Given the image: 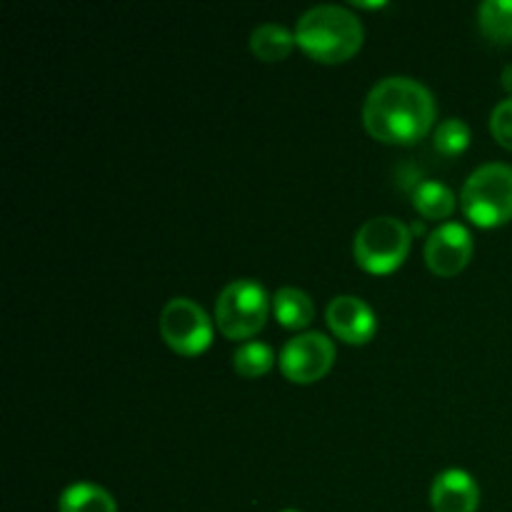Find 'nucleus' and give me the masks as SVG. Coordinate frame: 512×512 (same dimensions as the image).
I'll return each mask as SVG.
<instances>
[{"instance_id":"nucleus-1","label":"nucleus","mask_w":512,"mask_h":512,"mask_svg":"<svg viewBox=\"0 0 512 512\" xmlns=\"http://www.w3.org/2000/svg\"><path fill=\"white\" fill-rule=\"evenodd\" d=\"M435 120V98L420 80L390 75L370 88L363 123L373 138L385 143H415Z\"/></svg>"},{"instance_id":"nucleus-2","label":"nucleus","mask_w":512,"mask_h":512,"mask_svg":"<svg viewBox=\"0 0 512 512\" xmlns=\"http://www.w3.org/2000/svg\"><path fill=\"white\" fill-rule=\"evenodd\" d=\"M363 23L343 5H313L295 25V43L323 63H340L353 58L363 45Z\"/></svg>"},{"instance_id":"nucleus-3","label":"nucleus","mask_w":512,"mask_h":512,"mask_svg":"<svg viewBox=\"0 0 512 512\" xmlns=\"http://www.w3.org/2000/svg\"><path fill=\"white\" fill-rule=\"evenodd\" d=\"M460 205L483 228L508 223L512 218V165L485 163L475 168L465 180Z\"/></svg>"},{"instance_id":"nucleus-4","label":"nucleus","mask_w":512,"mask_h":512,"mask_svg":"<svg viewBox=\"0 0 512 512\" xmlns=\"http://www.w3.org/2000/svg\"><path fill=\"white\" fill-rule=\"evenodd\" d=\"M270 303L273 300L258 280H233L215 300V323L230 340L253 338L268 320Z\"/></svg>"},{"instance_id":"nucleus-5","label":"nucleus","mask_w":512,"mask_h":512,"mask_svg":"<svg viewBox=\"0 0 512 512\" xmlns=\"http://www.w3.org/2000/svg\"><path fill=\"white\" fill-rule=\"evenodd\" d=\"M355 260L370 273H390L410 253V228L400 218L380 215L360 225L353 243Z\"/></svg>"},{"instance_id":"nucleus-6","label":"nucleus","mask_w":512,"mask_h":512,"mask_svg":"<svg viewBox=\"0 0 512 512\" xmlns=\"http://www.w3.org/2000/svg\"><path fill=\"white\" fill-rule=\"evenodd\" d=\"M160 335L180 355H198L213 340L208 313L190 298H173L160 310Z\"/></svg>"},{"instance_id":"nucleus-7","label":"nucleus","mask_w":512,"mask_h":512,"mask_svg":"<svg viewBox=\"0 0 512 512\" xmlns=\"http://www.w3.org/2000/svg\"><path fill=\"white\" fill-rule=\"evenodd\" d=\"M335 360V345L320 330H308L288 343L280 350V370L285 378L293 383H315L330 370Z\"/></svg>"},{"instance_id":"nucleus-8","label":"nucleus","mask_w":512,"mask_h":512,"mask_svg":"<svg viewBox=\"0 0 512 512\" xmlns=\"http://www.w3.org/2000/svg\"><path fill=\"white\" fill-rule=\"evenodd\" d=\"M473 255V235L460 223H443L425 243V260L438 275H458Z\"/></svg>"},{"instance_id":"nucleus-9","label":"nucleus","mask_w":512,"mask_h":512,"mask_svg":"<svg viewBox=\"0 0 512 512\" xmlns=\"http://www.w3.org/2000/svg\"><path fill=\"white\" fill-rule=\"evenodd\" d=\"M325 318H328L330 330L340 340L353 345L368 343L378 330V318H375L373 308L358 295H338L330 300Z\"/></svg>"},{"instance_id":"nucleus-10","label":"nucleus","mask_w":512,"mask_h":512,"mask_svg":"<svg viewBox=\"0 0 512 512\" xmlns=\"http://www.w3.org/2000/svg\"><path fill=\"white\" fill-rule=\"evenodd\" d=\"M430 503L435 512H475L480 505V488L473 475L465 470H443L433 480Z\"/></svg>"},{"instance_id":"nucleus-11","label":"nucleus","mask_w":512,"mask_h":512,"mask_svg":"<svg viewBox=\"0 0 512 512\" xmlns=\"http://www.w3.org/2000/svg\"><path fill=\"white\" fill-rule=\"evenodd\" d=\"M60 512H118L113 495L93 483H73L60 493Z\"/></svg>"},{"instance_id":"nucleus-12","label":"nucleus","mask_w":512,"mask_h":512,"mask_svg":"<svg viewBox=\"0 0 512 512\" xmlns=\"http://www.w3.org/2000/svg\"><path fill=\"white\" fill-rule=\"evenodd\" d=\"M273 313L280 325L300 330L305 325H310V320L315 318V305L305 290L290 288L288 285V288H280L273 295Z\"/></svg>"},{"instance_id":"nucleus-13","label":"nucleus","mask_w":512,"mask_h":512,"mask_svg":"<svg viewBox=\"0 0 512 512\" xmlns=\"http://www.w3.org/2000/svg\"><path fill=\"white\" fill-rule=\"evenodd\" d=\"M293 45L295 35L285 25L278 23L258 25L253 30V35H250V48L265 63H278V60H283L293 50Z\"/></svg>"},{"instance_id":"nucleus-14","label":"nucleus","mask_w":512,"mask_h":512,"mask_svg":"<svg viewBox=\"0 0 512 512\" xmlns=\"http://www.w3.org/2000/svg\"><path fill=\"white\" fill-rule=\"evenodd\" d=\"M413 203L425 218H448L455 210V193L445 183L438 180H423V183L415 185L413 190Z\"/></svg>"},{"instance_id":"nucleus-15","label":"nucleus","mask_w":512,"mask_h":512,"mask_svg":"<svg viewBox=\"0 0 512 512\" xmlns=\"http://www.w3.org/2000/svg\"><path fill=\"white\" fill-rule=\"evenodd\" d=\"M478 25L495 43H512V0H483Z\"/></svg>"},{"instance_id":"nucleus-16","label":"nucleus","mask_w":512,"mask_h":512,"mask_svg":"<svg viewBox=\"0 0 512 512\" xmlns=\"http://www.w3.org/2000/svg\"><path fill=\"white\" fill-rule=\"evenodd\" d=\"M235 370L245 378H258V375H265L275 363V353L268 343H245L235 350L233 355Z\"/></svg>"},{"instance_id":"nucleus-17","label":"nucleus","mask_w":512,"mask_h":512,"mask_svg":"<svg viewBox=\"0 0 512 512\" xmlns=\"http://www.w3.org/2000/svg\"><path fill=\"white\" fill-rule=\"evenodd\" d=\"M470 143V128L465 120L460 118H448L438 125L435 130V150H440L443 155L453 158V155L463 153Z\"/></svg>"},{"instance_id":"nucleus-18","label":"nucleus","mask_w":512,"mask_h":512,"mask_svg":"<svg viewBox=\"0 0 512 512\" xmlns=\"http://www.w3.org/2000/svg\"><path fill=\"white\" fill-rule=\"evenodd\" d=\"M490 130H493L495 140L505 148L512 150V95L500 100L490 113Z\"/></svg>"},{"instance_id":"nucleus-19","label":"nucleus","mask_w":512,"mask_h":512,"mask_svg":"<svg viewBox=\"0 0 512 512\" xmlns=\"http://www.w3.org/2000/svg\"><path fill=\"white\" fill-rule=\"evenodd\" d=\"M503 85H505V90H510V93H512V63L505 65V70H503Z\"/></svg>"},{"instance_id":"nucleus-20","label":"nucleus","mask_w":512,"mask_h":512,"mask_svg":"<svg viewBox=\"0 0 512 512\" xmlns=\"http://www.w3.org/2000/svg\"><path fill=\"white\" fill-rule=\"evenodd\" d=\"M285 512H298V510H285Z\"/></svg>"}]
</instances>
